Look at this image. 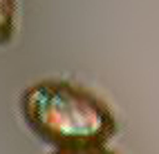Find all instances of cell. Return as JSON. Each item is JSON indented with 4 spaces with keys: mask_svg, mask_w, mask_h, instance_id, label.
Returning a JSON list of instances; mask_svg holds the SVG:
<instances>
[{
    "mask_svg": "<svg viewBox=\"0 0 159 154\" xmlns=\"http://www.w3.org/2000/svg\"><path fill=\"white\" fill-rule=\"evenodd\" d=\"M20 112L38 139L58 148L101 145L114 132L110 109L65 80H40L20 96Z\"/></svg>",
    "mask_w": 159,
    "mask_h": 154,
    "instance_id": "6da1fadb",
    "label": "cell"
},
{
    "mask_svg": "<svg viewBox=\"0 0 159 154\" xmlns=\"http://www.w3.org/2000/svg\"><path fill=\"white\" fill-rule=\"evenodd\" d=\"M16 27V0H0V45H7Z\"/></svg>",
    "mask_w": 159,
    "mask_h": 154,
    "instance_id": "7a4b0ae2",
    "label": "cell"
},
{
    "mask_svg": "<svg viewBox=\"0 0 159 154\" xmlns=\"http://www.w3.org/2000/svg\"><path fill=\"white\" fill-rule=\"evenodd\" d=\"M52 154H112L101 145H81V148H58Z\"/></svg>",
    "mask_w": 159,
    "mask_h": 154,
    "instance_id": "3957f363",
    "label": "cell"
}]
</instances>
